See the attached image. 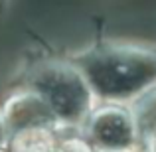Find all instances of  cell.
Returning <instances> with one entry per match:
<instances>
[{"instance_id":"8992f818","label":"cell","mask_w":156,"mask_h":152,"mask_svg":"<svg viewBox=\"0 0 156 152\" xmlns=\"http://www.w3.org/2000/svg\"><path fill=\"white\" fill-rule=\"evenodd\" d=\"M53 152H97L83 138H63L53 144Z\"/></svg>"},{"instance_id":"3957f363","label":"cell","mask_w":156,"mask_h":152,"mask_svg":"<svg viewBox=\"0 0 156 152\" xmlns=\"http://www.w3.org/2000/svg\"><path fill=\"white\" fill-rule=\"evenodd\" d=\"M85 140L97 152H130L138 142L133 113L117 105L91 111L85 125Z\"/></svg>"},{"instance_id":"52a82bcc","label":"cell","mask_w":156,"mask_h":152,"mask_svg":"<svg viewBox=\"0 0 156 152\" xmlns=\"http://www.w3.org/2000/svg\"><path fill=\"white\" fill-rule=\"evenodd\" d=\"M8 138H10V130H8V125L4 121V115L0 113V150H4Z\"/></svg>"},{"instance_id":"277c9868","label":"cell","mask_w":156,"mask_h":152,"mask_svg":"<svg viewBox=\"0 0 156 152\" xmlns=\"http://www.w3.org/2000/svg\"><path fill=\"white\" fill-rule=\"evenodd\" d=\"M2 115L12 138L28 133H51L59 125L48 103L32 89L12 97Z\"/></svg>"},{"instance_id":"5b68a950","label":"cell","mask_w":156,"mask_h":152,"mask_svg":"<svg viewBox=\"0 0 156 152\" xmlns=\"http://www.w3.org/2000/svg\"><path fill=\"white\" fill-rule=\"evenodd\" d=\"M130 113L138 130V138H146L156 129V83L142 89Z\"/></svg>"},{"instance_id":"9c48e42d","label":"cell","mask_w":156,"mask_h":152,"mask_svg":"<svg viewBox=\"0 0 156 152\" xmlns=\"http://www.w3.org/2000/svg\"><path fill=\"white\" fill-rule=\"evenodd\" d=\"M0 152H4V150H0Z\"/></svg>"},{"instance_id":"7a4b0ae2","label":"cell","mask_w":156,"mask_h":152,"mask_svg":"<svg viewBox=\"0 0 156 152\" xmlns=\"http://www.w3.org/2000/svg\"><path fill=\"white\" fill-rule=\"evenodd\" d=\"M32 91L48 103L61 125H75L91 113L93 91L75 65L59 61L40 65L32 75Z\"/></svg>"},{"instance_id":"ba28073f","label":"cell","mask_w":156,"mask_h":152,"mask_svg":"<svg viewBox=\"0 0 156 152\" xmlns=\"http://www.w3.org/2000/svg\"><path fill=\"white\" fill-rule=\"evenodd\" d=\"M144 140H146V150H148V152H156V129L144 138Z\"/></svg>"},{"instance_id":"6da1fadb","label":"cell","mask_w":156,"mask_h":152,"mask_svg":"<svg viewBox=\"0 0 156 152\" xmlns=\"http://www.w3.org/2000/svg\"><path fill=\"white\" fill-rule=\"evenodd\" d=\"M79 69L93 93L122 97L142 91L156 77V55L134 48H99L79 59Z\"/></svg>"}]
</instances>
